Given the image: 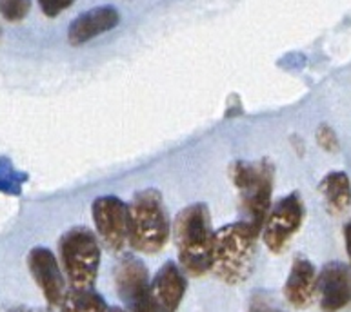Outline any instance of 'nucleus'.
<instances>
[{
  "label": "nucleus",
  "instance_id": "5",
  "mask_svg": "<svg viewBox=\"0 0 351 312\" xmlns=\"http://www.w3.org/2000/svg\"><path fill=\"white\" fill-rule=\"evenodd\" d=\"M58 256L71 289H91L99 272L100 245L86 227H73L58 242Z\"/></svg>",
  "mask_w": 351,
  "mask_h": 312
},
{
  "label": "nucleus",
  "instance_id": "17",
  "mask_svg": "<svg viewBox=\"0 0 351 312\" xmlns=\"http://www.w3.org/2000/svg\"><path fill=\"white\" fill-rule=\"evenodd\" d=\"M75 0H38L40 10L46 16H58L62 11H66Z\"/></svg>",
  "mask_w": 351,
  "mask_h": 312
},
{
  "label": "nucleus",
  "instance_id": "19",
  "mask_svg": "<svg viewBox=\"0 0 351 312\" xmlns=\"http://www.w3.org/2000/svg\"><path fill=\"white\" fill-rule=\"evenodd\" d=\"M344 239H346L348 256L351 258V220L346 224V227H344Z\"/></svg>",
  "mask_w": 351,
  "mask_h": 312
},
{
  "label": "nucleus",
  "instance_id": "14",
  "mask_svg": "<svg viewBox=\"0 0 351 312\" xmlns=\"http://www.w3.org/2000/svg\"><path fill=\"white\" fill-rule=\"evenodd\" d=\"M319 191L331 214L344 213L351 205V182L346 172H328L319 183Z\"/></svg>",
  "mask_w": 351,
  "mask_h": 312
},
{
  "label": "nucleus",
  "instance_id": "7",
  "mask_svg": "<svg viewBox=\"0 0 351 312\" xmlns=\"http://www.w3.org/2000/svg\"><path fill=\"white\" fill-rule=\"evenodd\" d=\"M304 203L299 194H288L269 207L263 224V239L271 252H282L304 220Z\"/></svg>",
  "mask_w": 351,
  "mask_h": 312
},
{
  "label": "nucleus",
  "instance_id": "10",
  "mask_svg": "<svg viewBox=\"0 0 351 312\" xmlns=\"http://www.w3.org/2000/svg\"><path fill=\"white\" fill-rule=\"evenodd\" d=\"M317 292L324 312H337L351 303V269L346 263L333 261L317 276Z\"/></svg>",
  "mask_w": 351,
  "mask_h": 312
},
{
  "label": "nucleus",
  "instance_id": "20",
  "mask_svg": "<svg viewBox=\"0 0 351 312\" xmlns=\"http://www.w3.org/2000/svg\"><path fill=\"white\" fill-rule=\"evenodd\" d=\"M250 312H278L277 309H271L269 307V305H266V303H253V307H252V311Z\"/></svg>",
  "mask_w": 351,
  "mask_h": 312
},
{
  "label": "nucleus",
  "instance_id": "8",
  "mask_svg": "<svg viewBox=\"0 0 351 312\" xmlns=\"http://www.w3.org/2000/svg\"><path fill=\"white\" fill-rule=\"evenodd\" d=\"M93 222L102 244L121 250L128 242V205L117 196H99L93 202Z\"/></svg>",
  "mask_w": 351,
  "mask_h": 312
},
{
  "label": "nucleus",
  "instance_id": "15",
  "mask_svg": "<svg viewBox=\"0 0 351 312\" xmlns=\"http://www.w3.org/2000/svg\"><path fill=\"white\" fill-rule=\"evenodd\" d=\"M60 312H110V309L93 289H71L64 294Z\"/></svg>",
  "mask_w": 351,
  "mask_h": 312
},
{
  "label": "nucleus",
  "instance_id": "2",
  "mask_svg": "<svg viewBox=\"0 0 351 312\" xmlns=\"http://www.w3.org/2000/svg\"><path fill=\"white\" fill-rule=\"evenodd\" d=\"M213 236L215 233L211 231L210 211L204 203H193L178 213L173 238L184 272L202 276L210 271Z\"/></svg>",
  "mask_w": 351,
  "mask_h": 312
},
{
  "label": "nucleus",
  "instance_id": "9",
  "mask_svg": "<svg viewBox=\"0 0 351 312\" xmlns=\"http://www.w3.org/2000/svg\"><path fill=\"white\" fill-rule=\"evenodd\" d=\"M27 269L32 272L33 280L40 287L46 302L51 307H58L64 300V276L58 261L51 250L46 247H35L27 255Z\"/></svg>",
  "mask_w": 351,
  "mask_h": 312
},
{
  "label": "nucleus",
  "instance_id": "13",
  "mask_svg": "<svg viewBox=\"0 0 351 312\" xmlns=\"http://www.w3.org/2000/svg\"><path fill=\"white\" fill-rule=\"evenodd\" d=\"M315 294H317V271L313 263L302 256H297L284 285V296L289 305L306 309L311 305Z\"/></svg>",
  "mask_w": 351,
  "mask_h": 312
},
{
  "label": "nucleus",
  "instance_id": "22",
  "mask_svg": "<svg viewBox=\"0 0 351 312\" xmlns=\"http://www.w3.org/2000/svg\"><path fill=\"white\" fill-rule=\"evenodd\" d=\"M0 191H4V182H2V174H0Z\"/></svg>",
  "mask_w": 351,
  "mask_h": 312
},
{
  "label": "nucleus",
  "instance_id": "6",
  "mask_svg": "<svg viewBox=\"0 0 351 312\" xmlns=\"http://www.w3.org/2000/svg\"><path fill=\"white\" fill-rule=\"evenodd\" d=\"M115 287L128 312H160L153 300L146 265L138 258L126 256L115 267Z\"/></svg>",
  "mask_w": 351,
  "mask_h": 312
},
{
  "label": "nucleus",
  "instance_id": "16",
  "mask_svg": "<svg viewBox=\"0 0 351 312\" xmlns=\"http://www.w3.org/2000/svg\"><path fill=\"white\" fill-rule=\"evenodd\" d=\"M32 10V0H0V15L8 22L24 21Z\"/></svg>",
  "mask_w": 351,
  "mask_h": 312
},
{
  "label": "nucleus",
  "instance_id": "4",
  "mask_svg": "<svg viewBox=\"0 0 351 312\" xmlns=\"http://www.w3.org/2000/svg\"><path fill=\"white\" fill-rule=\"evenodd\" d=\"M231 180L239 191L244 222L261 233L271 207L273 166L267 160L237 161L231 167Z\"/></svg>",
  "mask_w": 351,
  "mask_h": 312
},
{
  "label": "nucleus",
  "instance_id": "3",
  "mask_svg": "<svg viewBox=\"0 0 351 312\" xmlns=\"http://www.w3.org/2000/svg\"><path fill=\"white\" fill-rule=\"evenodd\" d=\"M169 238V220L155 189L136 193L128 205V242L141 252H157Z\"/></svg>",
  "mask_w": 351,
  "mask_h": 312
},
{
  "label": "nucleus",
  "instance_id": "11",
  "mask_svg": "<svg viewBox=\"0 0 351 312\" xmlns=\"http://www.w3.org/2000/svg\"><path fill=\"white\" fill-rule=\"evenodd\" d=\"M119 22L121 13L113 5H99L79 15L69 24L68 38L73 46H82L86 42L111 31L119 26Z\"/></svg>",
  "mask_w": 351,
  "mask_h": 312
},
{
  "label": "nucleus",
  "instance_id": "1",
  "mask_svg": "<svg viewBox=\"0 0 351 312\" xmlns=\"http://www.w3.org/2000/svg\"><path fill=\"white\" fill-rule=\"evenodd\" d=\"M258 234L244 220L220 227L213 236L210 271L230 285L246 281L255 267Z\"/></svg>",
  "mask_w": 351,
  "mask_h": 312
},
{
  "label": "nucleus",
  "instance_id": "18",
  "mask_svg": "<svg viewBox=\"0 0 351 312\" xmlns=\"http://www.w3.org/2000/svg\"><path fill=\"white\" fill-rule=\"evenodd\" d=\"M317 142L320 147H324L326 151H335L337 149V136L328 125H320L317 131Z\"/></svg>",
  "mask_w": 351,
  "mask_h": 312
},
{
  "label": "nucleus",
  "instance_id": "21",
  "mask_svg": "<svg viewBox=\"0 0 351 312\" xmlns=\"http://www.w3.org/2000/svg\"><path fill=\"white\" fill-rule=\"evenodd\" d=\"M10 312H38L35 309H27V307H16V309H11Z\"/></svg>",
  "mask_w": 351,
  "mask_h": 312
},
{
  "label": "nucleus",
  "instance_id": "12",
  "mask_svg": "<svg viewBox=\"0 0 351 312\" xmlns=\"http://www.w3.org/2000/svg\"><path fill=\"white\" fill-rule=\"evenodd\" d=\"M153 300L160 312H177L186 294V276L175 261H168L158 269L152 281Z\"/></svg>",
  "mask_w": 351,
  "mask_h": 312
},
{
  "label": "nucleus",
  "instance_id": "23",
  "mask_svg": "<svg viewBox=\"0 0 351 312\" xmlns=\"http://www.w3.org/2000/svg\"><path fill=\"white\" fill-rule=\"evenodd\" d=\"M110 312H126V311H122V309H110Z\"/></svg>",
  "mask_w": 351,
  "mask_h": 312
}]
</instances>
